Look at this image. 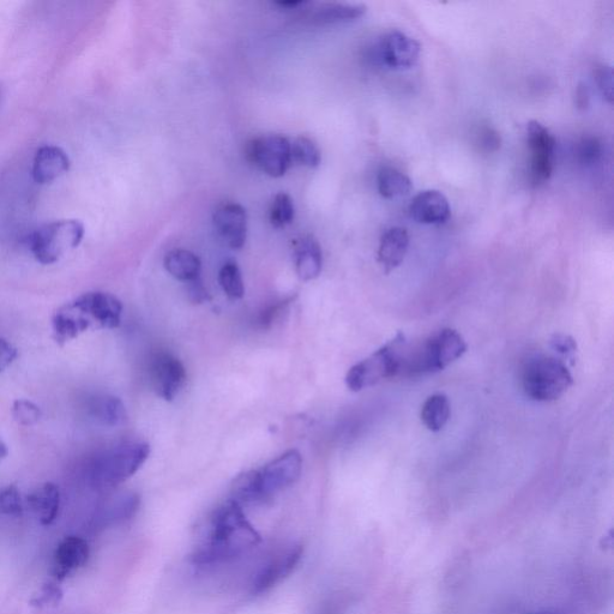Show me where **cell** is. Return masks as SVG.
<instances>
[{"mask_svg": "<svg viewBox=\"0 0 614 614\" xmlns=\"http://www.w3.org/2000/svg\"><path fill=\"white\" fill-rule=\"evenodd\" d=\"M261 543V535L251 525L243 507L228 501L216 508L198 533L192 561L212 565L234 561Z\"/></svg>", "mask_w": 614, "mask_h": 614, "instance_id": "1", "label": "cell"}, {"mask_svg": "<svg viewBox=\"0 0 614 614\" xmlns=\"http://www.w3.org/2000/svg\"><path fill=\"white\" fill-rule=\"evenodd\" d=\"M123 304L105 292H89L66 304L53 317L54 340L65 345L90 329H116L122 323Z\"/></svg>", "mask_w": 614, "mask_h": 614, "instance_id": "2", "label": "cell"}, {"mask_svg": "<svg viewBox=\"0 0 614 614\" xmlns=\"http://www.w3.org/2000/svg\"><path fill=\"white\" fill-rule=\"evenodd\" d=\"M302 469V455L298 450H288L266 467L239 475L232 485L233 501L240 505L267 502L297 483Z\"/></svg>", "mask_w": 614, "mask_h": 614, "instance_id": "3", "label": "cell"}, {"mask_svg": "<svg viewBox=\"0 0 614 614\" xmlns=\"http://www.w3.org/2000/svg\"><path fill=\"white\" fill-rule=\"evenodd\" d=\"M150 454L147 443L128 442L96 456L89 467V481L95 489L107 490L130 479L140 471Z\"/></svg>", "mask_w": 614, "mask_h": 614, "instance_id": "4", "label": "cell"}, {"mask_svg": "<svg viewBox=\"0 0 614 614\" xmlns=\"http://www.w3.org/2000/svg\"><path fill=\"white\" fill-rule=\"evenodd\" d=\"M574 378L564 361L539 355L528 361L522 373V388L529 399L556 401L567 393Z\"/></svg>", "mask_w": 614, "mask_h": 614, "instance_id": "5", "label": "cell"}, {"mask_svg": "<svg viewBox=\"0 0 614 614\" xmlns=\"http://www.w3.org/2000/svg\"><path fill=\"white\" fill-rule=\"evenodd\" d=\"M405 352V335L397 334L394 340L348 371L346 376L348 389L358 393V391L381 383L384 379L402 375Z\"/></svg>", "mask_w": 614, "mask_h": 614, "instance_id": "6", "label": "cell"}, {"mask_svg": "<svg viewBox=\"0 0 614 614\" xmlns=\"http://www.w3.org/2000/svg\"><path fill=\"white\" fill-rule=\"evenodd\" d=\"M467 351V343L460 333L454 329H443L426 340L418 352L405 353L403 373H435L460 359Z\"/></svg>", "mask_w": 614, "mask_h": 614, "instance_id": "7", "label": "cell"}, {"mask_svg": "<svg viewBox=\"0 0 614 614\" xmlns=\"http://www.w3.org/2000/svg\"><path fill=\"white\" fill-rule=\"evenodd\" d=\"M84 237V226L77 220H60L39 228L30 238V250L41 264L56 263L75 250Z\"/></svg>", "mask_w": 614, "mask_h": 614, "instance_id": "8", "label": "cell"}, {"mask_svg": "<svg viewBox=\"0 0 614 614\" xmlns=\"http://www.w3.org/2000/svg\"><path fill=\"white\" fill-rule=\"evenodd\" d=\"M246 159L269 177H284L293 164L291 142L280 135L256 137L246 146Z\"/></svg>", "mask_w": 614, "mask_h": 614, "instance_id": "9", "label": "cell"}, {"mask_svg": "<svg viewBox=\"0 0 614 614\" xmlns=\"http://www.w3.org/2000/svg\"><path fill=\"white\" fill-rule=\"evenodd\" d=\"M528 146L531 149V180L534 186L549 180L555 168L556 140L539 122L528 124Z\"/></svg>", "mask_w": 614, "mask_h": 614, "instance_id": "10", "label": "cell"}, {"mask_svg": "<svg viewBox=\"0 0 614 614\" xmlns=\"http://www.w3.org/2000/svg\"><path fill=\"white\" fill-rule=\"evenodd\" d=\"M149 379L156 394L166 401H172L184 388L186 370L182 361L174 355L161 352L150 359Z\"/></svg>", "mask_w": 614, "mask_h": 614, "instance_id": "11", "label": "cell"}, {"mask_svg": "<svg viewBox=\"0 0 614 614\" xmlns=\"http://www.w3.org/2000/svg\"><path fill=\"white\" fill-rule=\"evenodd\" d=\"M303 555V547L294 545L270 559L252 580L251 594L258 597V595L272 591L297 569L299 563L302 562Z\"/></svg>", "mask_w": 614, "mask_h": 614, "instance_id": "12", "label": "cell"}, {"mask_svg": "<svg viewBox=\"0 0 614 614\" xmlns=\"http://www.w3.org/2000/svg\"><path fill=\"white\" fill-rule=\"evenodd\" d=\"M421 52L419 42L400 30H391L377 45V57L391 69H408L417 64Z\"/></svg>", "mask_w": 614, "mask_h": 614, "instance_id": "13", "label": "cell"}, {"mask_svg": "<svg viewBox=\"0 0 614 614\" xmlns=\"http://www.w3.org/2000/svg\"><path fill=\"white\" fill-rule=\"evenodd\" d=\"M213 222L216 232L233 250L242 249L248 236V214L238 203L222 204L215 210Z\"/></svg>", "mask_w": 614, "mask_h": 614, "instance_id": "14", "label": "cell"}, {"mask_svg": "<svg viewBox=\"0 0 614 614\" xmlns=\"http://www.w3.org/2000/svg\"><path fill=\"white\" fill-rule=\"evenodd\" d=\"M89 545L80 537L65 538L54 552L51 573L57 581H64L87 564Z\"/></svg>", "mask_w": 614, "mask_h": 614, "instance_id": "15", "label": "cell"}, {"mask_svg": "<svg viewBox=\"0 0 614 614\" xmlns=\"http://www.w3.org/2000/svg\"><path fill=\"white\" fill-rule=\"evenodd\" d=\"M409 214L423 225H442L450 219L448 198L441 191L425 190L413 198Z\"/></svg>", "mask_w": 614, "mask_h": 614, "instance_id": "16", "label": "cell"}, {"mask_svg": "<svg viewBox=\"0 0 614 614\" xmlns=\"http://www.w3.org/2000/svg\"><path fill=\"white\" fill-rule=\"evenodd\" d=\"M140 497L134 492H123L113 496L101 505L95 515L94 526L105 529L128 521L137 513Z\"/></svg>", "mask_w": 614, "mask_h": 614, "instance_id": "17", "label": "cell"}, {"mask_svg": "<svg viewBox=\"0 0 614 614\" xmlns=\"http://www.w3.org/2000/svg\"><path fill=\"white\" fill-rule=\"evenodd\" d=\"M70 159L62 148L56 146L41 147L35 154L33 178L38 184L52 183L69 171Z\"/></svg>", "mask_w": 614, "mask_h": 614, "instance_id": "18", "label": "cell"}, {"mask_svg": "<svg viewBox=\"0 0 614 614\" xmlns=\"http://www.w3.org/2000/svg\"><path fill=\"white\" fill-rule=\"evenodd\" d=\"M409 248V234L406 228L391 227L383 233L379 242L378 262L385 274L393 272L405 261Z\"/></svg>", "mask_w": 614, "mask_h": 614, "instance_id": "19", "label": "cell"}, {"mask_svg": "<svg viewBox=\"0 0 614 614\" xmlns=\"http://www.w3.org/2000/svg\"><path fill=\"white\" fill-rule=\"evenodd\" d=\"M296 269L300 279L311 281L322 272L323 255L321 245L312 236H305L294 243Z\"/></svg>", "mask_w": 614, "mask_h": 614, "instance_id": "20", "label": "cell"}, {"mask_svg": "<svg viewBox=\"0 0 614 614\" xmlns=\"http://www.w3.org/2000/svg\"><path fill=\"white\" fill-rule=\"evenodd\" d=\"M164 266L168 274L179 281L192 282L200 279L202 269L200 257L189 250L176 249L168 252Z\"/></svg>", "mask_w": 614, "mask_h": 614, "instance_id": "21", "label": "cell"}, {"mask_svg": "<svg viewBox=\"0 0 614 614\" xmlns=\"http://www.w3.org/2000/svg\"><path fill=\"white\" fill-rule=\"evenodd\" d=\"M30 508L38 516L41 525L50 526L57 519L60 507V492L56 484L47 483L28 497Z\"/></svg>", "mask_w": 614, "mask_h": 614, "instance_id": "22", "label": "cell"}, {"mask_svg": "<svg viewBox=\"0 0 614 614\" xmlns=\"http://www.w3.org/2000/svg\"><path fill=\"white\" fill-rule=\"evenodd\" d=\"M88 411L96 423L107 427L122 425L128 417L123 401L111 395L95 397L89 403Z\"/></svg>", "mask_w": 614, "mask_h": 614, "instance_id": "23", "label": "cell"}, {"mask_svg": "<svg viewBox=\"0 0 614 614\" xmlns=\"http://www.w3.org/2000/svg\"><path fill=\"white\" fill-rule=\"evenodd\" d=\"M366 14L363 4L328 3L318 6L309 15V20L317 24H334L358 20Z\"/></svg>", "mask_w": 614, "mask_h": 614, "instance_id": "24", "label": "cell"}, {"mask_svg": "<svg viewBox=\"0 0 614 614\" xmlns=\"http://www.w3.org/2000/svg\"><path fill=\"white\" fill-rule=\"evenodd\" d=\"M377 185L379 194L387 200L405 197L413 188L412 180L394 167H383L378 172Z\"/></svg>", "mask_w": 614, "mask_h": 614, "instance_id": "25", "label": "cell"}, {"mask_svg": "<svg viewBox=\"0 0 614 614\" xmlns=\"http://www.w3.org/2000/svg\"><path fill=\"white\" fill-rule=\"evenodd\" d=\"M451 408L447 396L443 394L432 395L421 409V421L432 432H439L447 425Z\"/></svg>", "mask_w": 614, "mask_h": 614, "instance_id": "26", "label": "cell"}, {"mask_svg": "<svg viewBox=\"0 0 614 614\" xmlns=\"http://www.w3.org/2000/svg\"><path fill=\"white\" fill-rule=\"evenodd\" d=\"M219 284L226 296L231 299H242L245 287L242 273L236 262H226L220 269Z\"/></svg>", "mask_w": 614, "mask_h": 614, "instance_id": "27", "label": "cell"}, {"mask_svg": "<svg viewBox=\"0 0 614 614\" xmlns=\"http://www.w3.org/2000/svg\"><path fill=\"white\" fill-rule=\"evenodd\" d=\"M294 215H296V208H294L292 197L285 192H280L274 197L272 206H270V224L275 228H285L292 224Z\"/></svg>", "mask_w": 614, "mask_h": 614, "instance_id": "28", "label": "cell"}, {"mask_svg": "<svg viewBox=\"0 0 614 614\" xmlns=\"http://www.w3.org/2000/svg\"><path fill=\"white\" fill-rule=\"evenodd\" d=\"M292 160L309 168H316L321 164V152L317 144L309 137H298L291 143Z\"/></svg>", "mask_w": 614, "mask_h": 614, "instance_id": "29", "label": "cell"}, {"mask_svg": "<svg viewBox=\"0 0 614 614\" xmlns=\"http://www.w3.org/2000/svg\"><path fill=\"white\" fill-rule=\"evenodd\" d=\"M603 155V146L597 137L582 138L577 148V156L582 165L593 166L597 164Z\"/></svg>", "mask_w": 614, "mask_h": 614, "instance_id": "30", "label": "cell"}, {"mask_svg": "<svg viewBox=\"0 0 614 614\" xmlns=\"http://www.w3.org/2000/svg\"><path fill=\"white\" fill-rule=\"evenodd\" d=\"M12 415L18 424L32 426L41 418V411L35 403L28 400H17L12 407Z\"/></svg>", "mask_w": 614, "mask_h": 614, "instance_id": "31", "label": "cell"}, {"mask_svg": "<svg viewBox=\"0 0 614 614\" xmlns=\"http://www.w3.org/2000/svg\"><path fill=\"white\" fill-rule=\"evenodd\" d=\"M0 513L20 516L23 513L21 493L15 485L5 487L0 492Z\"/></svg>", "mask_w": 614, "mask_h": 614, "instance_id": "32", "label": "cell"}, {"mask_svg": "<svg viewBox=\"0 0 614 614\" xmlns=\"http://www.w3.org/2000/svg\"><path fill=\"white\" fill-rule=\"evenodd\" d=\"M595 81H597L598 87L604 98L612 102L613 101V71L611 66L606 64H600L594 70Z\"/></svg>", "mask_w": 614, "mask_h": 614, "instance_id": "33", "label": "cell"}, {"mask_svg": "<svg viewBox=\"0 0 614 614\" xmlns=\"http://www.w3.org/2000/svg\"><path fill=\"white\" fill-rule=\"evenodd\" d=\"M551 346L556 352L561 353L568 359H573L577 345L573 337L564 334H556L552 337Z\"/></svg>", "mask_w": 614, "mask_h": 614, "instance_id": "34", "label": "cell"}, {"mask_svg": "<svg viewBox=\"0 0 614 614\" xmlns=\"http://www.w3.org/2000/svg\"><path fill=\"white\" fill-rule=\"evenodd\" d=\"M479 143L481 148L487 150V152H495L501 147V136L498 135L496 130L486 126V128L480 130Z\"/></svg>", "mask_w": 614, "mask_h": 614, "instance_id": "35", "label": "cell"}, {"mask_svg": "<svg viewBox=\"0 0 614 614\" xmlns=\"http://www.w3.org/2000/svg\"><path fill=\"white\" fill-rule=\"evenodd\" d=\"M62 591L57 587L56 583H50V585L46 586L42 589L41 594L38 598L33 600V604L35 606H46L50 604H56L62 598Z\"/></svg>", "mask_w": 614, "mask_h": 614, "instance_id": "36", "label": "cell"}, {"mask_svg": "<svg viewBox=\"0 0 614 614\" xmlns=\"http://www.w3.org/2000/svg\"><path fill=\"white\" fill-rule=\"evenodd\" d=\"M288 303H290V300H285V302H280L267 307L266 310L261 312L260 317H258V324H260L262 328H268L269 325H272V323L275 321V318L285 310Z\"/></svg>", "mask_w": 614, "mask_h": 614, "instance_id": "37", "label": "cell"}, {"mask_svg": "<svg viewBox=\"0 0 614 614\" xmlns=\"http://www.w3.org/2000/svg\"><path fill=\"white\" fill-rule=\"evenodd\" d=\"M17 358V349L9 341L0 339V372L14 363Z\"/></svg>", "mask_w": 614, "mask_h": 614, "instance_id": "38", "label": "cell"}, {"mask_svg": "<svg viewBox=\"0 0 614 614\" xmlns=\"http://www.w3.org/2000/svg\"><path fill=\"white\" fill-rule=\"evenodd\" d=\"M189 292L192 302L202 303L209 299L208 292L200 279L190 282Z\"/></svg>", "mask_w": 614, "mask_h": 614, "instance_id": "39", "label": "cell"}, {"mask_svg": "<svg viewBox=\"0 0 614 614\" xmlns=\"http://www.w3.org/2000/svg\"><path fill=\"white\" fill-rule=\"evenodd\" d=\"M576 104L582 110H585L589 106V90L586 84H580L579 89L576 92Z\"/></svg>", "mask_w": 614, "mask_h": 614, "instance_id": "40", "label": "cell"}, {"mask_svg": "<svg viewBox=\"0 0 614 614\" xmlns=\"http://www.w3.org/2000/svg\"><path fill=\"white\" fill-rule=\"evenodd\" d=\"M275 4L280 6V8L296 10L299 6L307 5L309 2H303V0H287V2H276Z\"/></svg>", "mask_w": 614, "mask_h": 614, "instance_id": "41", "label": "cell"}, {"mask_svg": "<svg viewBox=\"0 0 614 614\" xmlns=\"http://www.w3.org/2000/svg\"><path fill=\"white\" fill-rule=\"evenodd\" d=\"M9 455L8 445H6L2 439H0V462L6 459Z\"/></svg>", "mask_w": 614, "mask_h": 614, "instance_id": "42", "label": "cell"}, {"mask_svg": "<svg viewBox=\"0 0 614 614\" xmlns=\"http://www.w3.org/2000/svg\"><path fill=\"white\" fill-rule=\"evenodd\" d=\"M537 614H556V613L544 612V613H537Z\"/></svg>", "mask_w": 614, "mask_h": 614, "instance_id": "43", "label": "cell"}]
</instances>
